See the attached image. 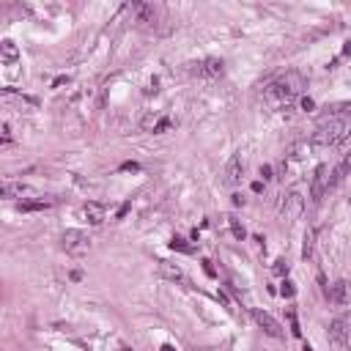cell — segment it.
Returning <instances> with one entry per match:
<instances>
[{
	"label": "cell",
	"instance_id": "1",
	"mask_svg": "<svg viewBox=\"0 0 351 351\" xmlns=\"http://www.w3.org/2000/svg\"><path fill=\"white\" fill-rule=\"evenodd\" d=\"M305 88H307V77L302 74V71H285L283 77H277L274 82H269V85L263 88L261 99H263L266 107L283 110V107H288L294 99H299Z\"/></svg>",
	"mask_w": 351,
	"mask_h": 351
},
{
	"label": "cell",
	"instance_id": "2",
	"mask_svg": "<svg viewBox=\"0 0 351 351\" xmlns=\"http://www.w3.org/2000/svg\"><path fill=\"white\" fill-rule=\"evenodd\" d=\"M351 137V115L343 118H321L313 132V146L316 148H332L340 146L343 140Z\"/></svg>",
	"mask_w": 351,
	"mask_h": 351
},
{
	"label": "cell",
	"instance_id": "3",
	"mask_svg": "<svg viewBox=\"0 0 351 351\" xmlns=\"http://www.w3.org/2000/svg\"><path fill=\"white\" fill-rule=\"evenodd\" d=\"M60 244H63V250L69 252V255H85L88 247H91V239H88L85 230H66L63 236H60Z\"/></svg>",
	"mask_w": 351,
	"mask_h": 351
},
{
	"label": "cell",
	"instance_id": "4",
	"mask_svg": "<svg viewBox=\"0 0 351 351\" xmlns=\"http://www.w3.org/2000/svg\"><path fill=\"white\" fill-rule=\"evenodd\" d=\"M332 189V170L327 165H318L316 173H313V181H310V197L313 200H321L324 192Z\"/></svg>",
	"mask_w": 351,
	"mask_h": 351
},
{
	"label": "cell",
	"instance_id": "5",
	"mask_svg": "<svg viewBox=\"0 0 351 351\" xmlns=\"http://www.w3.org/2000/svg\"><path fill=\"white\" fill-rule=\"evenodd\" d=\"M351 338V313H340L338 318H332L329 324V340L335 346H346V340Z\"/></svg>",
	"mask_w": 351,
	"mask_h": 351
},
{
	"label": "cell",
	"instance_id": "6",
	"mask_svg": "<svg viewBox=\"0 0 351 351\" xmlns=\"http://www.w3.org/2000/svg\"><path fill=\"white\" fill-rule=\"evenodd\" d=\"M252 318H255V324L269 335V338H274V340H283V338H285V332H283V327H280V321H277V318H272L266 310H252Z\"/></svg>",
	"mask_w": 351,
	"mask_h": 351
},
{
	"label": "cell",
	"instance_id": "7",
	"mask_svg": "<svg viewBox=\"0 0 351 351\" xmlns=\"http://www.w3.org/2000/svg\"><path fill=\"white\" fill-rule=\"evenodd\" d=\"M132 11H135V22L140 27H154V25H157L159 8L154 3H135V5H132Z\"/></svg>",
	"mask_w": 351,
	"mask_h": 351
},
{
	"label": "cell",
	"instance_id": "8",
	"mask_svg": "<svg viewBox=\"0 0 351 351\" xmlns=\"http://www.w3.org/2000/svg\"><path fill=\"white\" fill-rule=\"evenodd\" d=\"M302 208H305V197H302L299 192H288V197L283 200V219L294 222V219L302 214Z\"/></svg>",
	"mask_w": 351,
	"mask_h": 351
},
{
	"label": "cell",
	"instance_id": "9",
	"mask_svg": "<svg viewBox=\"0 0 351 351\" xmlns=\"http://www.w3.org/2000/svg\"><path fill=\"white\" fill-rule=\"evenodd\" d=\"M329 302L332 305H349L351 302V283L349 280H338L329 285Z\"/></svg>",
	"mask_w": 351,
	"mask_h": 351
},
{
	"label": "cell",
	"instance_id": "10",
	"mask_svg": "<svg viewBox=\"0 0 351 351\" xmlns=\"http://www.w3.org/2000/svg\"><path fill=\"white\" fill-rule=\"evenodd\" d=\"M241 173H244V162H241L239 154H233V157L228 159V165H225V184L236 186L241 181Z\"/></svg>",
	"mask_w": 351,
	"mask_h": 351
},
{
	"label": "cell",
	"instance_id": "11",
	"mask_svg": "<svg viewBox=\"0 0 351 351\" xmlns=\"http://www.w3.org/2000/svg\"><path fill=\"white\" fill-rule=\"evenodd\" d=\"M104 214H107V211H104V206H102V203H96V200H91V203L82 206V217H85L91 225H102Z\"/></svg>",
	"mask_w": 351,
	"mask_h": 351
},
{
	"label": "cell",
	"instance_id": "12",
	"mask_svg": "<svg viewBox=\"0 0 351 351\" xmlns=\"http://www.w3.org/2000/svg\"><path fill=\"white\" fill-rule=\"evenodd\" d=\"M157 272H159V277L162 280H184V272H181V266L178 263H173V261H159L157 263Z\"/></svg>",
	"mask_w": 351,
	"mask_h": 351
},
{
	"label": "cell",
	"instance_id": "13",
	"mask_svg": "<svg viewBox=\"0 0 351 351\" xmlns=\"http://www.w3.org/2000/svg\"><path fill=\"white\" fill-rule=\"evenodd\" d=\"M195 74L197 77H219L222 74V60H217V58L203 60V63L195 66Z\"/></svg>",
	"mask_w": 351,
	"mask_h": 351
},
{
	"label": "cell",
	"instance_id": "14",
	"mask_svg": "<svg viewBox=\"0 0 351 351\" xmlns=\"http://www.w3.org/2000/svg\"><path fill=\"white\" fill-rule=\"evenodd\" d=\"M55 197H38V200H22L19 203V211H44V208L55 206Z\"/></svg>",
	"mask_w": 351,
	"mask_h": 351
},
{
	"label": "cell",
	"instance_id": "15",
	"mask_svg": "<svg viewBox=\"0 0 351 351\" xmlns=\"http://www.w3.org/2000/svg\"><path fill=\"white\" fill-rule=\"evenodd\" d=\"M0 55H3L5 63H16V60H19V49H16V44L11 41V38H3V41H0Z\"/></svg>",
	"mask_w": 351,
	"mask_h": 351
},
{
	"label": "cell",
	"instance_id": "16",
	"mask_svg": "<svg viewBox=\"0 0 351 351\" xmlns=\"http://www.w3.org/2000/svg\"><path fill=\"white\" fill-rule=\"evenodd\" d=\"M228 225H230V233H233L236 236V239H244V236H247V230H244V225H241V219L239 217H236V214H230V217H228Z\"/></svg>",
	"mask_w": 351,
	"mask_h": 351
},
{
	"label": "cell",
	"instance_id": "17",
	"mask_svg": "<svg viewBox=\"0 0 351 351\" xmlns=\"http://www.w3.org/2000/svg\"><path fill=\"white\" fill-rule=\"evenodd\" d=\"M313 250H316V228H310L305 233V247H302V255L313 258Z\"/></svg>",
	"mask_w": 351,
	"mask_h": 351
},
{
	"label": "cell",
	"instance_id": "18",
	"mask_svg": "<svg viewBox=\"0 0 351 351\" xmlns=\"http://www.w3.org/2000/svg\"><path fill=\"white\" fill-rule=\"evenodd\" d=\"M25 192H27V186H22V184H11V181H5V184H3V197L25 195Z\"/></svg>",
	"mask_w": 351,
	"mask_h": 351
},
{
	"label": "cell",
	"instance_id": "19",
	"mask_svg": "<svg viewBox=\"0 0 351 351\" xmlns=\"http://www.w3.org/2000/svg\"><path fill=\"white\" fill-rule=\"evenodd\" d=\"M159 118H162L159 113H148L146 118L140 121V129H143V132H154V126L159 124Z\"/></svg>",
	"mask_w": 351,
	"mask_h": 351
},
{
	"label": "cell",
	"instance_id": "20",
	"mask_svg": "<svg viewBox=\"0 0 351 351\" xmlns=\"http://www.w3.org/2000/svg\"><path fill=\"white\" fill-rule=\"evenodd\" d=\"M173 126H176L173 118H159V124L154 126V135H165V132H170Z\"/></svg>",
	"mask_w": 351,
	"mask_h": 351
},
{
	"label": "cell",
	"instance_id": "21",
	"mask_svg": "<svg viewBox=\"0 0 351 351\" xmlns=\"http://www.w3.org/2000/svg\"><path fill=\"white\" fill-rule=\"evenodd\" d=\"M288 324H291V332H294V338H302L299 321H296V310H288Z\"/></svg>",
	"mask_w": 351,
	"mask_h": 351
},
{
	"label": "cell",
	"instance_id": "22",
	"mask_svg": "<svg viewBox=\"0 0 351 351\" xmlns=\"http://www.w3.org/2000/svg\"><path fill=\"white\" fill-rule=\"evenodd\" d=\"M170 247H173V250H181V252H192V247H189V244H186V241H184V239H178V236H176V239H173V241H170Z\"/></svg>",
	"mask_w": 351,
	"mask_h": 351
},
{
	"label": "cell",
	"instance_id": "23",
	"mask_svg": "<svg viewBox=\"0 0 351 351\" xmlns=\"http://www.w3.org/2000/svg\"><path fill=\"white\" fill-rule=\"evenodd\" d=\"M272 272H274V274H288V263H285L283 258H280V261H274Z\"/></svg>",
	"mask_w": 351,
	"mask_h": 351
},
{
	"label": "cell",
	"instance_id": "24",
	"mask_svg": "<svg viewBox=\"0 0 351 351\" xmlns=\"http://www.w3.org/2000/svg\"><path fill=\"white\" fill-rule=\"evenodd\" d=\"M0 132H3V135H0V143H3V146H8V143H11V126L3 124V129H0Z\"/></svg>",
	"mask_w": 351,
	"mask_h": 351
},
{
	"label": "cell",
	"instance_id": "25",
	"mask_svg": "<svg viewBox=\"0 0 351 351\" xmlns=\"http://www.w3.org/2000/svg\"><path fill=\"white\" fill-rule=\"evenodd\" d=\"M280 294H283V296H294V294H296L294 283H288V280H285V283H283V288H280Z\"/></svg>",
	"mask_w": 351,
	"mask_h": 351
},
{
	"label": "cell",
	"instance_id": "26",
	"mask_svg": "<svg viewBox=\"0 0 351 351\" xmlns=\"http://www.w3.org/2000/svg\"><path fill=\"white\" fill-rule=\"evenodd\" d=\"M69 80H71V77H69V74H60V77H55V80H52V88H60V85H69Z\"/></svg>",
	"mask_w": 351,
	"mask_h": 351
},
{
	"label": "cell",
	"instance_id": "27",
	"mask_svg": "<svg viewBox=\"0 0 351 351\" xmlns=\"http://www.w3.org/2000/svg\"><path fill=\"white\" fill-rule=\"evenodd\" d=\"M121 170H124V173H129V170H132V173H137L140 165H137V162H124V165H121Z\"/></svg>",
	"mask_w": 351,
	"mask_h": 351
},
{
	"label": "cell",
	"instance_id": "28",
	"mask_svg": "<svg viewBox=\"0 0 351 351\" xmlns=\"http://www.w3.org/2000/svg\"><path fill=\"white\" fill-rule=\"evenodd\" d=\"M261 178H263V181L272 178V168H269V165H261Z\"/></svg>",
	"mask_w": 351,
	"mask_h": 351
},
{
	"label": "cell",
	"instance_id": "29",
	"mask_svg": "<svg viewBox=\"0 0 351 351\" xmlns=\"http://www.w3.org/2000/svg\"><path fill=\"white\" fill-rule=\"evenodd\" d=\"M203 269H206V274H211V277H214V266L208 261H203Z\"/></svg>",
	"mask_w": 351,
	"mask_h": 351
},
{
	"label": "cell",
	"instance_id": "30",
	"mask_svg": "<svg viewBox=\"0 0 351 351\" xmlns=\"http://www.w3.org/2000/svg\"><path fill=\"white\" fill-rule=\"evenodd\" d=\"M343 55H351V41H346V47H343Z\"/></svg>",
	"mask_w": 351,
	"mask_h": 351
},
{
	"label": "cell",
	"instance_id": "31",
	"mask_svg": "<svg viewBox=\"0 0 351 351\" xmlns=\"http://www.w3.org/2000/svg\"><path fill=\"white\" fill-rule=\"evenodd\" d=\"M162 351H176V346H170V343H165V346H162Z\"/></svg>",
	"mask_w": 351,
	"mask_h": 351
}]
</instances>
